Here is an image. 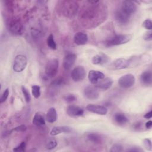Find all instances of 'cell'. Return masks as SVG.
Masks as SVG:
<instances>
[{"label":"cell","mask_w":152,"mask_h":152,"mask_svg":"<svg viewBox=\"0 0 152 152\" xmlns=\"http://www.w3.org/2000/svg\"><path fill=\"white\" fill-rule=\"evenodd\" d=\"M87 138L89 141L94 144H100L103 140V138L101 135L96 132L88 133L87 135Z\"/></svg>","instance_id":"24"},{"label":"cell","mask_w":152,"mask_h":152,"mask_svg":"<svg viewBox=\"0 0 152 152\" xmlns=\"http://www.w3.org/2000/svg\"><path fill=\"white\" fill-rule=\"evenodd\" d=\"M86 72L82 66H75L71 71V78L75 82H80L83 80L86 77Z\"/></svg>","instance_id":"7"},{"label":"cell","mask_w":152,"mask_h":152,"mask_svg":"<svg viewBox=\"0 0 152 152\" xmlns=\"http://www.w3.org/2000/svg\"><path fill=\"white\" fill-rule=\"evenodd\" d=\"M66 113L69 116H81L84 114V110L82 108L78 106L69 105L67 107Z\"/></svg>","instance_id":"16"},{"label":"cell","mask_w":152,"mask_h":152,"mask_svg":"<svg viewBox=\"0 0 152 152\" xmlns=\"http://www.w3.org/2000/svg\"><path fill=\"white\" fill-rule=\"evenodd\" d=\"M130 17L129 15L125 13L121 8L117 10L115 14L116 21L121 25H125L128 23Z\"/></svg>","instance_id":"14"},{"label":"cell","mask_w":152,"mask_h":152,"mask_svg":"<svg viewBox=\"0 0 152 152\" xmlns=\"http://www.w3.org/2000/svg\"><path fill=\"white\" fill-rule=\"evenodd\" d=\"M31 92L33 97L36 99H38L41 94L40 87L37 85H33L31 86Z\"/></svg>","instance_id":"28"},{"label":"cell","mask_w":152,"mask_h":152,"mask_svg":"<svg viewBox=\"0 0 152 152\" xmlns=\"http://www.w3.org/2000/svg\"><path fill=\"white\" fill-rule=\"evenodd\" d=\"M99 1H88L80 13V20L84 26L99 24L105 18L106 9Z\"/></svg>","instance_id":"1"},{"label":"cell","mask_w":152,"mask_h":152,"mask_svg":"<svg viewBox=\"0 0 152 152\" xmlns=\"http://www.w3.org/2000/svg\"><path fill=\"white\" fill-rule=\"evenodd\" d=\"M109 60V56L103 53L94 55L91 59V62L94 65H103L107 63Z\"/></svg>","instance_id":"17"},{"label":"cell","mask_w":152,"mask_h":152,"mask_svg":"<svg viewBox=\"0 0 152 152\" xmlns=\"http://www.w3.org/2000/svg\"><path fill=\"white\" fill-rule=\"evenodd\" d=\"M142 26L145 29L151 31L152 29V22L150 19H146L142 22Z\"/></svg>","instance_id":"33"},{"label":"cell","mask_w":152,"mask_h":152,"mask_svg":"<svg viewBox=\"0 0 152 152\" xmlns=\"http://www.w3.org/2000/svg\"><path fill=\"white\" fill-rule=\"evenodd\" d=\"M143 144L144 146L145 147V148L149 150V151H151L152 150V145H151V141L150 139L148 138H145L143 140Z\"/></svg>","instance_id":"35"},{"label":"cell","mask_w":152,"mask_h":152,"mask_svg":"<svg viewBox=\"0 0 152 152\" xmlns=\"http://www.w3.org/2000/svg\"><path fill=\"white\" fill-rule=\"evenodd\" d=\"M27 64V59L26 56L23 55H17L14 59L13 70L16 72H20L26 68Z\"/></svg>","instance_id":"6"},{"label":"cell","mask_w":152,"mask_h":152,"mask_svg":"<svg viewBox=\"0 0 152 152\" xmlns=\"http://www.w3.org/2000/svg\"><path fill=\"white\" fill-rule=\"evenodd\" d=\"M57 146V141L53 138H49L46 143V148L48 150H52Z\"/></svg>","instance_id":"27"},{"label":"cell","mask_w":152,"mask_h":152,"mask_svg":"<svg viewBox=\"0 0 152 152\" xmlns=\"http://www.w3.org/2000/svg\"><path fill=\"white\" fill-rule=\"evenodd\" d=\"M61 5H62V11L64 14L70 17H74L78 10V4L75 1H62Z\"/></svg>","instance_id":"3"},{"label":"cell","mask_w":152,"mask_h":152,"mask_svg":"<svg viewBox=\"0 0 152 152\" xmlns=\"http://www.w3.org/2000/svg\"><path fill=\"white\" fill-rule=\"evenodd\" d=\"M142 38L145 41H151L152 40V31H149L143 35Z\"/></svg>","instance_id":"37"},{"label":"cell","mask_w":152,"mask_h":152,"mask_svg":"<svg viewBox=\"0 0 152 152\" xmlns=\"http://www.w3.org/2000/svg\"><path fill=\"white\" fill-rule=\"evenodd\" d=\"M140 81L142 84L148 86L152 84V74L150 71H145L141 73L140 75Z\"/></svg>","instance_id":"20"},{"label":"cell","mask_w":152,"mask_h":152,"mask_svg":"<svg viewBox=\"0 0 152 152\" xmlns=\"http://www.w3.org/2000/svg\"><path fill=\"white\" fill-rule=\"evenodd\" d=\"M8 95H9V90H8V88H6L1 96L0 103H2L5 101H6V100L7 99V98L8 97Z\"/></svg>","instance_id":"36"},{"label":"cell","mask_w":152,"mask_h":152,"mask_svg":"<svg viewBox=\"0 0 152 152\" xmlns=\"http://www.w3.org/2000/svg\"><path fill=\"white\" fill-rule=\"evenodd\" d=\"M46 118L44 116V113L40 112H37L35 113L33 119V124L35 125L40 126L45 125L46 124L45 122Z\"/></svg>","instance_id":"21"},{"label":"cell","mask_w":152,"mask_h":152,"mask_svg":"<svg viewBox=\"0 0 152 152\" xmlns=\"http://www.w3.org/2000/svg\"><path fill=\"white\" fill-rule=\"evenodd\" d=\"M59 61L56 59L49 60L45 66V74L47 77L52 78L56 76L58 72Z\"/></svg>","instance_id":"4"},{"label":"cell","mask_w":152,"mask_h":152,"mask_svg":"<svg viewBox=\"0 0 152 152\" xmlns=\"http://www.w3.org/2000/svg\"><path fill=\"white\" fill-rule=\"evenodd\" d=\"M77 59V55L74 53H68L66 55L63 59V67L64 68L68 71L73 66Z\"/></svg>","instance_id":"10"},{"label":"cell","mask_w":152,"mask_h":152,"mask_svg":"<svg viewBox=\"0 0 152 152\" xmlns=\"http://www.w3.org/2000/svg\"><path fill=\"white\" fill-rule=\"evenodd\" d=\"M126 151H128V152H143L144 150L139 147H133L128 148L126 150Z\"/></svg>","instance_id":"38"},{"label":"cell","mask_w":152,"mask_h":152,"mask_svg":"<svg viewBox=\"0 0 152 152\" xmlns=\"http://www.w3.org/2000/svg\"><path fill=\"white\" fill-rule=\"evenodd\" d=\"M26 129V127L25 125H21L18 126H17L16 128H15L14 129V130L16 131H24Z\"/></svg>","instance_id":"40"},{"label":"cell","mask_w":152,"mask_h":152,"mask_svg":"<svg viewBox=\"0 0 152 152\" xmlns=\"http://www.w3.org/2000/svg\"><path fill=\"white\" fill-rule=\"evenodd\" d=\"M22 26L21 23L17 20H13L9 24V29L14 34H19L21 33Z\"/></svg>","instance_id":"22"},{"label":"cell","mask_w":152,"mask_h":152,"mask_svg":"<svg viewBox=\"0 0 152 152\" xmlns=\"http://www.w3.org/2000/svg\"><path fill=\"white\" fill-rule=\"evenodd\" d=\"M21 90H22V93L23 94V96L26 101L27 103H28L30 102L31 100V96L30 94L29 91H28V90L24 86H22L21 87Z\"/></svg>","instance_id":"30"},{"label":"cell","mask_w":152,"mask_h":152,"mask_svg":"<svg viewBox=\"0 0 152 152\" xmlns=\"http://www.w3.org/2000/svg\"><path fill=\"white\" fill-rule=\"evenodd\" d=\"M112 84L113 80L110 78L107 77L99 80L97 84H94V87L97 89L106 91L112 87Z\"/></svg>","instance_id":"15"},{"label":"cell","mask_w":152,"mask_h":152,"mask_svg":"<svg viewBox=\"0 0 152 152\" xmlns=\"http://www.w3.org/2000/svg\"><path fill=\"white\" fill-rule=\"evenodd\" d=\"M72 129L69 126H58L53 127L50 131V135L56 136L61 133H70Z\"/></svg>","instance_id":"18"},{"label":"cell","mask_w":152,"mask_h":152,"mask_svg":"<svg viewBox=\"0 0 152 152\" xmlns=\"http://www.w3.org/2000/svg\"><path fill=\"white\" fill-rule=\"evenodd\" d=\"M142 128V123L140 122H138L137 123H135L133 125H132V128L135 131H138L140 129H141Z\"/></svg>","instance_id":"39"},{"label":"cell","mask_w":152,"mask_h":152,"mask_svg":"<svg viewBox=\"0 0 152 152\" xmlns=\"http://www.w3.org/2000/svg\"><path fill=\"white\" fill-rule=\"evenodd\" d=\"M104 75L103 72L97 70H90L88 74V78L90 83L93 84H96L97 82L104 78Z\"/></svg>","instance_id":"13"},{"label":"cell","mask_w":152,"mask_h":152,"mask_svg":"<svg viewBox=\"0 0 152 152\" xmlns=\"http://www.w3.org/2000/svg\"><path fill=\"white\" fill-rule=\"evenodd\" d=\"M132 38V36L129 34H117L111 39L106 40L104 43L107 47H111L118 46L122 44H125L129 42Z\"/></svg>","instance_id":"2"},{"label":"cell","mask_w":152,"mask_h":152,"mask_svg":"<svg viewBox=\"0 0 152 152\" xmlns=\"http://www.w3.org/2000/svg\"><path fill=\"white\" fill-rule=\"evenodd\" d=\"M64 99L65 102H68V103H72L73 102L76 101L77 100V97L76 96L73 94H66L64 96Z\"/></svg>","instance_id":"31"},{"label":"cell","mask_w":152,"mask_h":152,"mask_svg":"<svg viewBox=\"0 0 152 152\" xmlns=\"http://www.w3.org/2000/svg\"><path fill=\"white\" fill-rule=\"evenodd\" d=\"M88 36L83 32H77L74 36V42L77 45H83L87 43Z\"/></svg>","instance_id":"19"},{"label":"cell","mask_w":152,"mask_h":152,"mask_svg":"<svg viewBox=\"0 0 152 152\" xmlns=\"http://www.w3.org/2000/svg\"><path fill=\"white\" fill-rule=\"evenodd\" d=\"M84 95L86 99L90 100H95L99 97L98 89L91 86H87L84 88Z\"/></svg>","instance_id":"8"},{"label":"cell","mask_w":152,"mask_h":152,"mask_svg":"<svg viewBox=\"0 0 152 152\" xmlns=\"http://www.w3.org/2000/svg\"><path fill=\"white\" fill-rule=\"evenodd\" d=\"M152 117V111L150 110L148 112L146 113L144 115V118H146V119H150Z\"/></svg>","instance_id":"41"},{"label":"cell","mask_w":152,"mask_h":152,"mask_svg":"<svg viewBox=\"0 0 152 152\" xmlns=\"http://www.w3.org/2000/svg\"><path fill=\"white\" fill-rule=\"evenodd\" d=\"M65 84V80L63 78L59 77L58 78L55 80H54L52 83L51 85L53 87H61L62 85H64Z\"/></svg>","instance_id":"29"},{"label":"cell","mask_w":152,"mask_h":152,"mask_svg":"<svg viewBox=\"0 0 152 152\" xmlns=\"http://www.w3.org/2000/svg\"><path fill=\"white\" fill-rule=\"evenodd\" d=\"M26 142L24 141H22L19 145L13 148V151L15 152H23L26 150Z\"/></svg>","instance_id":"32"},{"label":"cell","mask_w":152,"mask_h":152,"mask_svg":"<svg viewBox=\"0 0 152 152\" xmlns=\"http://www.w3.org/2000/svg\"><path fill=\"white\" fill-rule=\"evenodd\" d=\"M47 45L49 46V48L51 49L55 50L56 49V44L54 40V37L52 34H50L48 39H47Z\"/></svg>","instance_id":"26"},{"label":"cell","mask_w":152,"mask_h":152,"mask_svg":"<svg viewBox=\"0 0 152 152\" xmlns=\"http://www.w3.org/2000/svg\"><path fill=\"white\" fill-rule=\"evenodd\" d=\"M145 128H147V129H150L152 126V121H148V122H147L145 124Z\"/></svg>","instance_id":"42"},{"label":"cell","mask_w":152,"mask_h":152,"mask_svg":"<svg viewBox=\"0 0 152 152\" xmlns=\"http://www.w3.org/2000/svg\"><path fill=\"white\" fill-rule=\"evenodd\" d=\"M86 109L88 111L96 113L100 115H105L107 112V109L106 107L102 106V105H98V104H88L86 106Z\"/></svg>","instance_id":"12"},{"label":"cell","mask_w":152,"mask_h":152,"mask_svg":"<svg viewBox=\"0 0 152 152\" xmlns=\"http://www.w3.org/2000/svg\"><path fill=\"white\" fill-rule=\"evenodd\" d=\"M45 118L46 121L49 123H53L55 122L57 119V113L56 109L53 107L49 108L46 114Z\"/></svg>","instance_id":"23"},{"label":"cell","mask_w":152,"mask_h":152,"mask_svg":"<svg viewBox=\"0 0 152 152\" xmlns=\"http://www.w3.org/2000/svg\"><path fill=\"white\" fill-rule=\"evenodd\" d=\"M113 119L115 122L119 125H125L128 122V118L122 113H116L113 116Z\"/></svg>","instance_id":"25"},{"label":"cell","mask_w":152,"mask_h":152,"mask_svg":"<svg viewBox=\"0 0 152 152\" xmlns=\"http://www.w3.org/2000/svg\"><path fill=\"white\" fill-rule=\"evenodd\" d=\"M122 151H123L122 146L120 144H113L110 150V152H120Z\"/></svg>","instance_id":"34"},{"label":"cell","mask_w":152,"mask_h":152,"mask_svg":"<svg viewBox=\"0 0 152 152\" xmlns=\"http://www.w3.org/2000/svg\"><path fill=\"white\" fill-rule=\"evenodd\" d=\"M135 83V78L132 74H126L121 76L118 83L120 87L122 88H129L132 87Z\"/></svg>","instance_id":"5"},{"label":"cell","mask_w":152,"mask_h":152,"mask_svg":"<svg viewBox=\"0 0 152 152\" xmlns=\"http://www.w3.org/2000/svg\"><path fill=\"white\" fill-rule=\"evenodd\" d=\"M121 9L126 14L131 16L137 11V5L131 1H124L122 2Z\"/></svg>","instance_id":"9"},{"label":"cell","mask_w":152,"mask_h":152,"mask_svg":"<svg viewBox=\"0 0 152 152\" xmlns=\"http://www.w3.org/2000/svg\"><path fill=\"white\" fill-rule=\"evenodd\" d=\"M131 61L125 58H119L116 59L111 65L113 69H122L128 68L131 65Z\"/></svg>","instance_id":"11"}]
</instances>
